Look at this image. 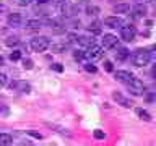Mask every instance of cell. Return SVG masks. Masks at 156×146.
Segmentation results:
<instances>
[{
	"label": "cell",
	"mask_w": 156,
	"mask_h": 146,
	"mask_svg": "<svg viewBox=\"0 0 156 146\" xmlns=\"http://www.w3.org/2000/svg\"><path fill=\"white\" fill-rule=\"evenodd\" d=\"M150 60H151V52L146 50V49H138L132 55V63L135 67H145L150 63Z\"/></svg>",
	"instance_id": "1"
},
{
	"label": "cell",
	"mask_w": 156,
	"mask_h": 146,
	"mask_svg": "<svg viewBox=\"0 0 156 146\" xmlns=\"http://www.w3.org/2000/svg\"><path fill=\"white\" fill-rule=\"evenodd\" d=\"M29 47L33 49L34 52H44L51 47V41L47 37H42V36H37V37H33L31 42H29Z\"/></svg>",
	"instance_id": "2"
},
{
	"label": "cell",
	"mask_w": 156,
	"mask_h": 146,
	"mask_svg": "<svg viewBox=\"0 0 156 146\" xmlns=\"http://www.w3.org/2000/svg\"><path fill=\"white\" fill-rule=\"evenodd\" d=\"M127 88H129V91L133 96H141L145 92V85L138 80V78H133L130 83H127Z\"/></svg>",
	"instance_id": "3"
},
{
	"label": "cell",
	"mask_w": 156,
	"mask_h": 146,
	"mask_svg": "<svg viewBox=\"0 0 156 146\" xmlns=\"http://www.w3.org/2000/svg\"><path fill=\"white\" fill-rule=\"evenodd\" d=\"M85 54H86L88 58H91V60H98V58H102V55H104V49L94 44V46L88 47V52H85Z\"/></svg>",
	"instance_id": "4"
},
{
	"label": "cell",
	"mask_w": 156,
	"mask_h": 146,
	"mask_svg": "<svg viewBox=\"0 0 156 146\" xmlns=\"http://www.w3.org/2000/svg\"><path fill=\"white\" fill-rule=\"evenodd\" d=\"M135 34H136V31H135L133 26H122V28H120V36H122V39H124V41H127V42L133 41V39H135Z\"/></svg>",
	"instance_id": "5"
},
{
	"label": "cell",
	"mask_w": 156,
	"mask_h": 146,
	"mask_svg": "<svg viewBox=\"0 0 156 146\" xmlns=\"http://www.w3.org/2000/svg\"><path fill=\"white\" fill-rule=\"evenodd\" d=\"M114 76H115V80L117 81H120V83H130L132 80H133V75H132L130 71H127V70H117L115 73H114Z\"/></svg>",
	"instance_id": "6"
},
{
	"label": "cell",
	"mask_w": 156,
	"mask_h": 146,
	"mask_svg": "<svg viewBox=\"0 0 156 146\" xmlns=\"http://www.w3.org/2000/svg\"><path fill=\"white\" fill-rule=\"evenodd\" d=\"M112 99H114L117 104H120V106H124V107H132V104H133L130 99H127V97L122 94V92H119V91L112 92Z\"/></svg>",
	"instance_id": "7"
},
{
	"label": "cell",
	"mask_w": 156,
	"mask_h": 146,
	"mask_svg": "<svg viewBox=\"0 0 156 146\" xmlns=\"http://www.w3.org/2000/svg\"><path fill=\"white\" fill-rule=\"evenodd\" d=\"M104 24L107 28L117 29V28H122L124 21H122V18H119V16H107V18H104Z\"/></svg>",
	"instance_id": "8"
},
{
	"label": "cell",
	"mask_w": 156,
	"mask_h": 146,
	"mask_svg": "<svg viewBox=\"0 0 156 146\" xmlns=\"http://www.w3.org/2000/svg\"><path fill=\"white\" fill-rule=\"evenodd\" d=\"M117 42H119V39H117V36H114V34H104V36H102V46L106 49L115 47Z\"/></svg>",
	"instance_id": "9"
},
{
	"label": "cell",
	"mask_w": 156,
	"mask_h": 146,
	"mask_svg": "<svg viewBox=\"0 0 156 146\" xmlns=\"http://www.w3.org/2000/svg\"><path fill=\"white\" fill-rule=\"evenodd\" d=\"M76 42L83 47H91V46H94V37L93 36H76Z\"/></svg>",
	"instance_id": "10"
},
{
	"label": "cell",
	"mask_w": 156,
	"mask_h": 146,
	"mask_svg": "<svg viewBox=\"0 0 156 146\" xmlns=\"http://www.w3.org/2000/svg\"><path fill=\"white\" fill-rule=\"evenodd\" d=\"M62 13L65 15V16H75L78 13V8L72 3H63L62 5Z\"/></svg>",
	"instance_id": "11"
},
{
	"label": "cell",
	"mask_w": 156,
	"mask_h": 146,
	"mask_svg": "<svg viewBox=\"0 0 156 146\" xmlns=\"http://www.w3.org/2000/svg\"><path fill=\"white\" fill-rule=\"evenodd\" d=\"M8 24L13 28L20 26V24H21V15L20 13H10L8 15Z\"/></svg>",
	"instance_id": "12"
},
{
	"label": "cell",
	"mask_w": 156,
	"mask_h": 146,
	"mask_svg": "<svg viewBox=\"0 0 156 146\" xmlns=\"http://www.w3.org/2000/svg\"><path fill=\"white\" fill-rule=\"evenodd\" d=\"M41 28H42V23L39 21V19H29V21L26 23L28 31H39Z\"/></svg>",
	"instance_id": "13"
},
{
	"label": "cell",
	"mask_w": 156,
	"mask_h": 146,
	"mask_svg": "<svg viewBox=\"0 0 156 146\" xmlns=\"http://www.w3.org/2000/svg\"><path fill=\"white\" fill-rule=\"evenodd\" d=\"M130 12V5L129 3H115L114 5V13H129Z\"/></svg>",
	"instance_id": "14"
},
{
	"label": "cell",
	"mask_w": 156,
	"mask_h": 146,
	"mask_svg": "<svg viewBox=\"0 0 156 146\" xmlns=\"http://www.w3.org/2000/svg\"><path fill=\"white\" fill-rule=\"evenodd\" d=\"M13 138L8 133H0V146H12Z\"/></svg>",
	"instance_id": "15"
},
{
	"label": "cell",
	"mask_w": 156,
	"mask_h": 146,
	"mask_svg": "<svg viewBox=\"0 0 156 146\" xmlns=\"http://www.w3.org/2000/svg\"><path fill=\"white\" fill-rule=\"evenodd\" d=\"M135 114L140 117L141 120H145V122H150L151 120V115L148 114V112H146L145 109H141V107H138V109H135Z\"/></svg>",
	"instance_id": "16"
},
{
	"label": "cell",
	"mask_w": 156,
	"mask_h": 146,
	"mask_svg": "<svg viewBox=\"0 0 156 146\" xmlns=\"http://www.w3.org/2000/svg\"><path fill=\"white\" fill-rule=\"evenodd\" d=\"M88 31L93 33V34H101V23H99V21H93V23H90V26H88Z\"/></svg>",
	"instance_id": "17"
},
{
	"label": "cell",
	"mask_w": 156,
	"mask_h": 146,
	"mask_svg": "<svg viewBox=\"0 0 156 146\" xmlns=\"http://www.w3.org/2000/svg\"><path fill=\"white\" fill-rule=\"evenodd\" d=\"M115 58L117 60H125V58H129V50H127L125 47H122V49H119V50L115 52Z\"/></svg>",
	"instance_id": "18"
},
{
	"label": "cell",
	"mask_w": 156,
	"mask_h": 146,
	"mask_svg": "<svg viewBox=\"0 0 156 146\" xmlns=\"http://www.w3.org/2000/svg\"><path fill=\"white\" fill-rule=\"evenodd\" d=\"M133 12H135L136 16H145V15H146V7H145V5H141V3H136L133 7Z\"/></svg>",
	"instance_id": "19"
},
{
	"label": "cell",
	"mask_w": 156,
	"mask_h": 146,
	"mask_svg": "<svg viewBox=\"0 0 156 146\" xmlns=\"http://www.w3.org/2000/svg\"><path fill=\"white\" fill-rule=\"evenodd\" d=\"M16 88L21 92H29V91H31V85H29L28 81H18L16 83Z\"/></svg>",
	"instance_id": "20"
},
{
	"label": "cell",
	"mask_w": 156,
	"mask_h": 146,
	"mask_svg": "<svg viewBox=\"0 0 156 146\" xmlns=\"http://www.w3.org/2000/svg\"><path fill=\"white\" fill-rule=\"evenodd\" d=\"M99 7H96V5H88L86 7V15H90V16H96V15H99Z\"/></svg>",
	"instance_id": "21"
},
{
	"label": "cell",
	"mask_w": 156,
	"mask_h": 146,
	"mask_svg": "<svg viewBox=\"0 0 156 146\" xmlns=\"http://www.w3.org/2000/svg\"><path fill=\"white\" fill-rule=\"evenodd\" d=\"M5 44H7L8 47H13V46H16V44H20V39L16 36H8L5 39Z\"/></svg>",
	"instance_id": "22"
},
{
	"label": "cell",
	"mask_w": 156,
	"mask_h": 146,
	"mask_svg": "<svg viewBox=\"0 0 156 146\" xmlns=\"http://www.w3.org/2000/svg\"><path fill=\"white\" fill-rule=\"evenodd\" d=\"M49 127L51 128H54V131H57V133H62V135H65V136H70V131H67L63 127H58V125H52V123H49Z\"/></svg>",
	"instance_id": "23"
},
{
	"label": "cell",
	"mask_w": 156,
	"mask_h": 146,
	"mask_svg": "<svg viewBox=\"0 0 156 146\" xmlns=\"http://www.w3.org/2000/svg\"><path fill=\"white\" fill-rule=\"evenodd\" d=\"M73 57H75L76 62H81V60H85L86 54L83 52V50H75V52H73Z\"/></svg>",
	"instance_id": "24"
},
{
	"label": "cell",
	"mask_w": 156,
	"mask_h": 146,
	"mask_svg": "<svg viewBox=\"0 0 156 146\" xmlns=\"http://www.w3.org/2000/svg\"><path fill=\"white\" fill-rule=\"evenodd\" d=\"M20 58H21V52L20 50H15V52L10 54V60L12 62H16V60H20Z\"/></svg>",
	"instance_id": "25"
},
{
	"label": "cell",
	"mask_w": 156,
	"mask_h": 146,
	"mask_svg": "<svg viewBox=\"0 0 156 146\" xmlns=\"http://www.w3.org/2000/svg\"><path fill=\"white\" fill-rule=\"evenodd\" d=\"M8 85V76L5 73H0V86H7Z\"/></svg>",
	"instance_id": "26"
},
{
	"label": "cell",
	"mask_w": 156,
	"mask_h": 146,
	"mask_svg": "<svg viewBox=\"0 0 156 146\" xmlns=\"http://www.w3.org/2000/svg\"><path fill=\"white\" fill-rule=\"evenodd\" d=\"M85 70H86V71H90V73H96V71H98V68L93 65V63H85Z\"/></svg>",
	"instance_id": "27"
},
{
	"label": "cell",
	"mask_w": 156,
	"mask_h": 146,
	"mask_svg": "<svg viewBox=\"0 0 156 146\" xmlns=\"http://www.w3.org/2000/svg\"><path fill=\"white\" fill-rule=\"evenodd\" d=\"M93 136H94V138H98V140H102V138H104V131H102V130H94V133H93Z\"/></svg>",
	"instance_id": "28"
},
{
	"label": "cell",
	"mask_w": 156,
	"mask_h": 146,
	"mask_svg": "<svg viewBox=\"0 0 156 146\" xmlns=\"http://www.w3.org/2000/svg\"><path fill=\"white\" fill-rule=\"evenodd\" d=\"M52 50H54V52H63V50H65V46L57 44V46H52Z\"/></svg>",
	"instance_id": "29"
},
{
	"label": "cell",
	"mask_w": 156,
	"mask_h": 146,
	"mask_svg": "<svg viewBox=\"0 0 156 146\" xmlns=\"http://www.w3.org/2000/svg\"><path fill=\"white\" fill-rule=\"evenodd\" d=\"M8 107H7V104H3V102H0V114H5V115H7L8 114Z\"/></svg>",
	"instance_id": "30"
},
{
	"label": "cell",
	"mask_w": 156,
	"mask_h": 146,
	"mask_svg": "<svg viewBox=\"0 0 156 146\" xmlns=\"http://www.w3.org/2000/svg\"><path fill=\"white\" fill-rule=\"evenodd\" d=\"M7 12H8V7L3 2H0V15H3V13H7Z\"/></svg>",
	"instance_id": "31"
},
{
	"label": "cell",
	"mask_w": 156,
	"mask_h": 146,
	"mask_svg": "<svg viewBox=\"0 0 156 146\" xmlns=\"http://www.w3.org/2000/svg\"><path fill=\"white\" fill-rule=\"evenodd\" d=\"M33 65H34V63L29 60V58H26V60H24V68H26V70H31Z\"/></svg>",
	"instance_id": "32"
},
{
	"label": "cell",
	"mask_w": 156,
	"mask_h": 146,
	"mask_svg": "<svg viewBox=\"0 0 156 146\" xmlns=\"http://www.w3.org/2000/svg\"><path fill=\"white\" fill-rule=\"evenodd\" d=\"M104 70L106 71H112V70H114V67H112L111 62H104Z\"/></svg>",
	"instance_id": "33"
},
{
	"label": "cell",
	"mask_w": 156,
	"mask_h": 146,
	"mask_svg": "<svg viewBox=\"0 0 156 146\" xmlns=\"http://www.w3.org/2000/svg\"><path fill=\"white\" fill-rule=\"evenodd\" d=\"M52 70H55V71H63V67L60 65V63H54V65H52Z\"/></svg>",
	"instance_id": "34"
},
{
	"label": "cell",
	"mask_w": 156,
	"mask_h": 146,
	"mask_svg": "<svg viewBox=\"0 0 156 146\" xmlns=\"http://www.w3.org/2000/svg\"><path fill=\"white\" fill-rule=\"evenodd\" d=\"M15 2H16L18 5H21V7H26V5H29L31 0H15Z\"/></svg>",
	"instance_id": "35"
},
{
	"label": "cell",
	"mask_w": 156,
	"mask_h": 146,
	"mask_svg": "<svg viewBox=\"0 0 156 146\" xmlns=\"http://www.w3.org/2000/svg\"><path fill=\"white\" fill-rule=\"evenodd\" d=\"M151 76H153V78H156V63L153 65V68H151Z\"/></svg>",
	"instance_id": "36"
},
{
	"label": "cell",
	"mask_w": 156,
	"mask_h": 146,
	"mask_svg": "<svg viewBox=\"0 0 156 146\" xmlns=\"http://www.w3.org/2000/svg\"><path fill=\"white\" fill-rule=\"evenodd\" d=\"M63 31H65L63 28H54V33H55V34H58V33H63Z\"/></svg>",
	"instance_id": "37"
},
{
	"label": "cell",
	"mask_w": 156,
	"mask_h": 146,
	"mask_svg": "<svg viewBox=\"0 0 156 146\" xmlns=\"http://www.w3.org/2000/svg\"><path fill=\"white\" fill-rule=\"evenodd\" d=\"M29 135L34 136V138H41V135H39V133H34V131H29Z\"/></svg>",
	"instance_id": "38"
},
{
	"label": "cell",
	"mask_w": 156,
	"mask_h": 146,
	"mask_svg": "<svg viewBox=\"0 0 156 146\" xmlns=\"http://www.w3.org/2000/svg\"><path fill=\"white\" fill-rule=\"evenodd\" d=\"M2 65H3V57L0 55V67H2Z\"/></svg>",
	"instance_id": "39"
},
{
	"label": "cell",
	"mask_w": 156,
	"mask_h": 146,
	"mask_svg": "<svg viewBox=\"0 0 156 146\" xmlns=\"http://www.w3.org/2000/svg\"><path fill=\"white\" fill-rule=\"evenodd\" d=\"M37 2H39V3H47L49 0H37Z\"/></svg>",
	"instance_id": "40"
},
{
	"label": "cell",
	"mask_w": 156,
	"mask_h": 146,
	"mask_svg": "<svg viewBox=\"0 0 156 146\" xmlns=\"http://www.w3.org/2000/svg\"><path fill=\"white\" fill-rule=\"evenodd\" d=\"M154 99H156V97H154Z\"/></svg>",
	"instance_id": "41"
}]
</instances>
